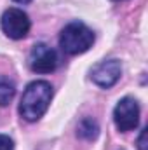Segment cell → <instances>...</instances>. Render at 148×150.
I'll return each mask as SVG.
<instances>
[{"label": "cell", "mask_w": 148, "mask_h": 150, "mask_svg": "<svg viewBox=\"0 0 148 150\" xmlns=\"http://www.w3.org/2000/svg\"><path fill=\"white\" fill-rule=\"evenodd\" d=\"M51 100H52V86L47 80H35L26 86L21 96L19 115L28 122H35L47 112Z\"/></svg>", "instance_id": "6da1fadb"}, {"label": "cell", "mask_w": 148, "mask_h": 150, "mask_svg": "<svg viewBox=\"0 0 148 150\" xmlns=\"http://www.w3.org/2000/svg\"><path fill=\"white\" fill-rule=\"evenodd\" d=\"M92 44H94L92 30L87 28L80 21H73V23L66 25L59 33V47L63 49V52L72 54V56L89 51L92 47Z\"/></svg>", "instance_id": "7a4b0ae2"}, {"label": "cell", "mask_w": 148, "mask_h": 150, "mask_svg": "<svg viewBox=\"0 0 148 150\" xmlns=\"http://www.w3.org/2000/svg\"><path fill=\"white\" fill-rule=\"evenodd\" d=\"M0 26H2V32L12 40H19V38H25L30 32V18L25 11L21 9H7L4 14H2V19H0Z\"/></svg>", "instance_id": "3957f363"}, {"label": "cell", "mask_w": 148, "mask_h": 150, "mask_svg": "<svg viewBox=\"0 0 148 150\" xmlns=\"http://www.w3.org/2000/svg\"><path fill=\"white\" fill-rule=\"evenodd\" d=\"M113 122L120 133H127L138 127L140 124V105L134 98H122L115 110H113Z\"/></svg>", "instance_id": "277c9868"}, {"label": "cell", "mask_w": 148, "mask_h": 150, "mask_svg": "<svg viewBox=\"0 0 148 150\" xmlns=\"http://www.w3.org/2000/svg\"><path fill=\"white\" fill-rule=\"evenodd\" d=\"M28 65L37 74H51L58 68V54L47 44H35L30 51Z\"/></svg>", "instance_id": "5b68a950"}, {"label": "cell", "mask_w": 148, "mask_h": 150, "mask_svg": "<svg viewBox=\"0 0 148 150\" xmlns=\"http://www.w3.org/2000/svg\"><path fill=\"white\" fill-rule=\"evenodd\" d=\"M122 75V67L118 59H105L91 70V79L96 86L108 89L118 82Z\"/></svg>", "instance_id": "8992f818"}, {"label": "cell", "mask_w": 148, "mask_h": 150, "mask_svg": "<svg viewBox=\"0 0 148 150\" xmlns=\"http://www.w3.org/2000/svg\"><path fill=\"white\" fill-rule=\"evenodd\" d=\"M16 94V86L12 80H9L7 77H0V107H5L12 101Z\"/></svg>", "instance_id": "52a82bcc"}, {"label": "cell", "mask_w": 148, "mask_h": 150, "mask_svg": "<svg viewBox=\"0 0 148 150\" xmlns=\"http://www.w3.org/2000/svg\"><path fill=\"white\" fill-rule=\"evenodd\" d=\"M98 131H99V127H98V124H96V120H92V119H84L80 124H78V127H77V133H78V136H82V138H85V140H94L96 136H98Z\"/></svg>", "instance_id": "ba28073f"}, {"label": "cell", "mask_w": 148, "mask_h": 150, "mask_svg": "<svg viewBox=\"0 0 148 150\" xmlns=\"http://www.w3.org/2000/svg\"><path fill=\"white\" fill-rule=\"evenodd\" d=\"M0 150H14V142L7 134H0Z\"/></svg>", "instance_id": "9c48e42d"}, {"label": "cell", "mask_w": 148, "mask_h": 150, "mask_svg": "<svg viewBox=\"0 0 148 150\" xmlns=\"http://www.w3.org/2000/svg\"><path fill=\"white\" fill-rule=\"evenodd\" d=\"M140 150H145V129H143V133L140 136Z\"/></svg>", "instance_id": "30bf717a"}, {"label": "cell", "mask_w": 148, "mask_h": 150, "mask_svg": "<svg viewBox=\"0 0 148 150\" xmlns=\"http://www.w3.org/2000/svg\"><path fill=\"white\" fill-rule=\"evenodd\" d=\"M14 2H18V4H28V2H32V0H14Z\"/></svg>", "instance_id": "8fae6325"}]
</instances>
